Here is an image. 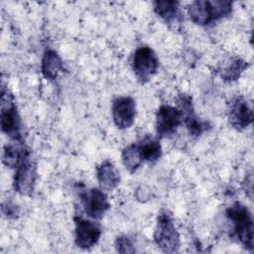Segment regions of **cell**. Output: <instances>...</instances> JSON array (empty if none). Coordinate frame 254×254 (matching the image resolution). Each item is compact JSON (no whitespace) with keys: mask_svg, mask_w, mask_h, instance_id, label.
I'll return each instance as SVG.
<instances>
[{"mask_svg":"<svg viewBox=\"0 0 254 254\" xmlns=\"http://www.w3.org/2000/svg\"><path fill=\"white\" fill-rule=\"evenodd\" d=\"M227 218L233 224L231 236L235 237L243 247L252 252L253 243V217L247 206L239 201L234 202L225 210Z\"/></svg>","mask_w":254,"mask_h":254,"instance_id":"1","label":"cell"},{"mask_svg":"<svg viewBox=\"0 0 254 254\" xmlns=\"http://www.w3.org/2000/svg\"><path fill=\"white\" fill-rule=\"evenodd\" d=\"M232 12L230 1L197 0L188 7L190 20L200 26H206L219 19L228 17Z\"/></svg>","mask_w":254,"mask_h":254,"instance_id":"2","label":"cell"},{"mask_svg":"<svg viewBox=\"0 0 254 254\" xmlns=\"http://www.w3.org/2000/svg\"><path fill=\"white\" fill-rule=\"evenodd\" d=\"M0 125L11 140H23L22 121L13 95L4 86L1 90Z\"/></svg>","mask_w":254,"mask_h":254,"instance_id":"3","label":"cell"},{"mask_svg":"<svg viewBox=\"0 0 254 254\" xmlns=\"http://www.w3.org/2000/svg\"><path fill=\"white\" fill-rule=\"evenodd\" d=\"M154 240L157 246L165 253H175L181 245L180 234L172 216L167 210H162L158 216Z\"/></svg>","mask_w":254,"mask_h":254,"instance_id":"4","label":"cell"},{"mask_svg":"<svg viewBox=\"0 0 254 254\" xmlns=\"http://www.w3.org/2000/svg\"><path fill=\"white\" fill-rule=\"evenodd\" d=\"M131 65L138 81L144 84L157 72L159 68V59L151 48L142 46L133 54Z\"/></svg>","mask_w":254,"mask_h":254,"instance_id":"5","label":"cell"},{"mask_svg":"<svg viewBox=\"0 0 254 254\" xmlns=\"http://www.w3.org/2000/svg\"><path fill=\"white\" fill-rule=\"evenodd\" d=\"M78 194L85 213L93 219H101L110 208L108 197L101 189H80Z\"/></svg>","mask_w":254,"mask_h":254,"instance_id":"6","label":"cell"},{"mask_svg":"<svg viewBox=\"0 0 254 254\" xmlns=\"http://www.w3.org/2000/svg\"><path fill=\"white\" fill-rule=\"evenodd\" d=\"M183 124V113L179 107L162 105L156 113V132L158 137L173 136Z\"/></svg>","mask_w":254,"mask_h":254,"instance_id":"7","label":"cell"},{"mask_svg":"<svg viewBox=\"0 0 254 254\" xmlns=\"http://www.w3.org/2000/svg\"><path fill=\"white\" fill-rule=\"evenodd\" d=\"M228 121L237 131H242L252 124V107L248 100L242 95H236L230 100L228 105Z\"/></svg>","mask_w":254,"mask_h":254,"instance_id":"8","label":"cell"},{"mask_svg":"<svg viewBox=\"0 0 254 254\" xmlns=\"http://www.w3.org/2000/svg\"><path fill=\"white\" fill-rule=\"evenodd\" d=\"M75 225V245L81 249H89L93 247L101 236V228L95 221L83 218L82 216H74Z\"/></svg>","mask_w":254,"mask_h":254,"instance_id":"9","label":"cell"},{"mask_svg":"<svg viewBox=\"0 0 254 254\" xmlns=\"http://www.w3.org/2000/svg\"><path fill=\"white\" fill-rule=\"evenodd\" d=\"M136 117V102L131 96H119L112 102V119L119 129L130 128Z\"/></svg>","mask_w":254,"mask_h":254,"instance_id":"10","label":"cell"},{"mask_svg":"<svg viewBox=\"0 0 254 254\" xmlns=\"http://www.w3.org/2000/svg\"><path fill=\"white\" fill-rule=\"evenodd\" d=\"M37 181V167L32 159L22 163L15 172L13 187L21 195H32Z\"/></svg>","mask_w":254,"mask_h":254,"instance_id":"11","label":"cell"},{"mask_svg":"<svg viewBox=\"0 0 254 254\" xmlns=\"http://www.w3.org/2000/svg\"><path fill=\"white\" fill-rule=\"evenodd\" d=\"M178 104L183 113V122H185L190 135L197 137L210 128L207 121L200 120L194 114L191 97L190 95L180 94L178 97Z\"/></svg>","mask_w":254,"mask_h":254,"instance_id":"12","label":"cell"},{"mask_svg":"<svg viewBox=\"0 0 254 254\" xmlns=\"http://www.w3.org/2000/svg\"><path fill=\"white\" fill-rule=\"evenodd\" d=\"M30 158V151L23 140H11V142L4 146L2 162L10 169H17L22 163Z\"/></svg>","mask_w":254,"mask_h":254,"instance_id":"13","label":"cell"},{"mask_svg":"<svg viewBox=\"0 0 254 254\" xmlns=\"http://www.w3.org/2000/svg\"><path fill=\"white\" fill-rule=\"evenodd\" d=\"M96 179L102 190L111 191L118 187L120 174L111 161L105 160L96 167Z\"/></svg>","mask_w":254,"mask_h":254,"instance_id":"14","label":"cell"},{"mask_svg":"<svg viewBox=\"0 0 254 254\" xmlns=\"http://www.w3.org/2000/svg\"><path fill=\"white\" fill-rule=\"evenodd\" d=\"M155 13L167 24H180L183 20L180 12V3L172 0H159L154 2Z\"/></svg>","mask_w":254,"mask_h":254,"instance_id":"15","label":"cell"},{"mask_svg":"<svg viewBox=\"0 0 254 254\" xmlns=\"http://www.w3.org/2000/svg\"><path fill=\"white\" fill-rule=\"evenodd\" d=\"M64 71V64L58 53L52 49L47 50L44 53L41 72L43 76L49 80H55L59 74Z\"/></svg>","mask_w":254,"mask_h":254,"instance_id":"16","label":"cell"},{"mask_svg":"<svg viewBox=\"0 0 254 254\" xmlns=\"http://www.w3.org/2000/svg\"><path fill=\"white\" fill-rule=\"evenodd\" d=\"M137 146L143 162L155 163L162 156L161 144L155 138L146 136L141 141L137 142Z\"/></svg>","mask_w":254,"mask_h":254,"instance_id":"17","label":"cell"},{"mask_svg":"<svg viewBox=\"0 0 254 254\" xmlns=\"http://www.w3.org/2000/svg\"><path fill=\"white\" fill-rule=\"evenodd\" d=\"M249 64L241 58H232L227 64H225L219 71L222 80L226 82H232L237 80L241 73L247 69Z\"/></svg>","mask_w":254,"mask_h":254,"instance_id":"18","label":"cell"},{"mask_svg":"<svg viewBox=\"0 0 254 254\" xmlns=\"http://www.w3.org/2000/svg\"><path fill=\"white\" fill-rule=\"evenodd\" d=\"M121 159L126 170H128L131 174L135 173L143 163L137 143H133L125 147L122 151Z\"/></svg>","mask_w":254,"mask_h":254,"instance_id":"19","label":"cell"},{"mask_svg":"<svg viewBox=\"0 0 254 254\" xmlns=\"http://www.w3.org/2000/svg\"><path fill=\"white\" fill-rule=\"evenodd\" d=\"M115 247L120 253H134L136 251L131 238L127 235L118 236L115 240Z\"/></svg>","mask_w":254,"mask_h":254,"instance_id":"20","label":"cell"},{"mask_svg":"<svg viewBox=\"0 0 254 254\" xmlns=\"http://www.w3.org/2000/svg\"><path fill=\"white\" fill-rule=\"evenodd\" d=\"M2 212L7 218H16L19 215V208L16 204L7 201L2 205Z\"/></svg>","mask_w":254,"mask_h":254,"instance_id":"21","label":"cell"}]
</instances>
